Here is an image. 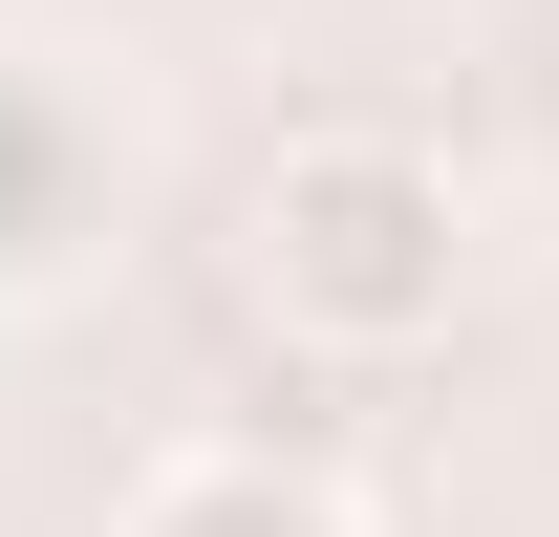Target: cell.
Masks as SVG:
<instances>
[{"instance_id":"obj_1","label":"cell","mask_w":559,"mask_h":537,"mask_svg":"<svg viewBox=\"0 0 559 537\" xmlns=\"http://www.w3.org/2000/svg\"><path fill=\"white\" fill-rule=\"evenodd\" d=\"M237 237H259L280 344H323V366H409V344H452V301H474V194H452L409 130H301Z\"/></svg>"},{"instance_id":"obj_3","label":"cell","mask_w":559,"mask_h":537,"mask_svg":"<svg viewBox=\"0 0 559 537\" xmlns=\"http://www.w3.org/2000/svg\"><path fill=\"white\" fill-rule=\"evenodd\" d=\"M130 537H366V516L323 494V473H280V452H173L130 494Z\"/></svg>"},{"instance_id":"obj_2","label":"cell","mask_w":559,"mask_h":537,"mask_svg":"<svg viewBox=\"0 0 559 537\" xmlns=\"http://www.w3.org/2000/svg\"><path fill=\"white\" fill-rule=\"evenodd\" d=\"M86 237H108V130L44 65H0V301H44Z\"/></svg>"}]
</instances>
